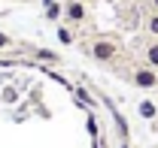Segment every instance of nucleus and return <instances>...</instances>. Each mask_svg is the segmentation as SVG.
<instances>
[{
	"instance_id": "10",
	"label": "nucleus",
	"mask_w": 158,
	"mask_h": 148,
	"mask_svg": "<svg viewBox=\"0 0 158 148\" xmlns=\"http://www.w3.org/2000/svg\"><path fill=\"white\" fill-rule=\"evenodd\" d=\"M149 6H152V12H158V0H149Z\"/></svg>"
},
{
	"instance_id": "7",
	"label": "nucleus",
	"mask_w": 158,
	"mask_h": 148,
	"mask_svg": "<svg viewBox=\"0 0 158 148\" xmlns=\"http://www.w3.org/2000/svg\"><path fill=\"white\" fill-rule=\"evenodd\" d=\"M73 30H70V27H67V24H64V27H58V42H64V45H70V42H73Z\"/></svg>"
},
{
	"instance_id": "3",
	"label": "nucleus",
	"mask_w": 158,
	"mask_h": 148,
	"mask_svg": "<svg viewBox=\"0 0 158 148\" xmlns=\"http://www.w3.org/2000/svg\"><path fill=\"white\" fill-rule=\"evenodd\" d=\"M64 18H67V24H85L88 6H85L82 0H67V3H64Z\"/></svg>"
},
{
	"instance_id": "2",
	"label": "nucleus",
	"mask_w": 158,
	"mask_h": 148,
	"mask_svg": "<svg viewBox=\"0 0 158 148\" xmlns=\"http://www.w3.org/2000/svg\"><path fill=\"white\" fill-rule=\"evenodd\" d=\"M131 85L134 88H143V91H152V88H158V70L155 67H149V64H137L134 70H131Z\"/></svg>"
},
{
	"instance_id": "6",
	"label": "nucleus",
	"mask_w": 158,
	"mask_h": 148,
	"mask_svg": "<svg viewBox=\"0 0 158 148\" xmlns=\"http://www.w3.org/2000/svg\"><path fill=\"white\" fill-rule=\"evenodd\" d=\"M146 33L158 39V12H149L146 15Z\"/></svg>"
},
{
	"instance_id": "8",
	"label": "nucleus",
	"mask_w": 158,
	"mask_h": 148,
	"mask_svg": "<svg viewBox=\"0 0 158 148\" xmlns=\"http://www.w3.org/2000/svg\"><path fill=\"white\" fill-rule=\"evenodd\" d=\"M61 12H64V6H55V3H52V6L46 9V18H49V21H55V18L61 15Z\"/></svg>"
},
{
	"instance_id": "9",
	"label": "nucleus",
	"mask_w": 158,
	"mask_h": 148,
	"mask_svg": "<svg viewBox=\"0 0 158 148\" xmlns=\"http://www.w3.org/2000/svg\"><path fill=\"white\" fill-rule=\"evenodd\" d=\"M6 45H9V37H6V33H0V49H6Z\"/></svg>"
},
{
	"instance_id": "11",
	"label": "nucleus",
	"mask_w": 158,
	"mask_h": 148,
	"mask_svg": "<svg viewBox=\"0 0 158 148\" xmlns=\"http://www.w3.org/2000/svg\"><path fill=\"white\" fill-rule=\"evenodd\" d=\"M82 3H85V0H82Z\"/></svg>"
},
{
	"instance_id": "5",
	"label": "nucleus",
	"mask_w": 158,
	"mask_h": 148,
	"mask_svg": "<svg viewBox=\"0 0 158 148\" xmlns=\"http://www.w3.org/2000/svg\"><path fill=\"white\" fill-rule=\"evenodd\" d=\"M137 109H140V118H146V121H152V118L158 115V106L152 103V100H140Z\"/></svg>"
},
{
	"instance_id": "1",
	"label": "nucleus",
	"mask_w": 158,
	"mask_h": 148,
	"mask_svg": "<svg viewBox=\"0 0 158 148\" xmlns=\"http://www.w3.org/2000/svg\"><path fill=\"white\" fill-rule=\"evenodd\" d=\"M85 52H88L91 60H98V64H116L118 57H122V45L113 37H98V39H91L85 45Z\"/></svg>"
},
{
	"instance_id": "4",
	"label": "nucleus",
	"mask_w": 158,
	"mask_h": 148,
	"mask_svg": "<svg viewBox=\"0 0 158 148\" xmlns=\"http://www.w3.org/2000/svg\"><path fill=\"white\" fill-rule=\"evenodd\" d=\"M143 64H149V67L158 70V39H152V42L143 45Z\"/></svg>"
}]
</instances>
